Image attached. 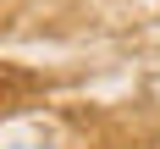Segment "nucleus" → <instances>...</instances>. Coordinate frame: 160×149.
Segmentation results:
<instances>
[]
</instances>
